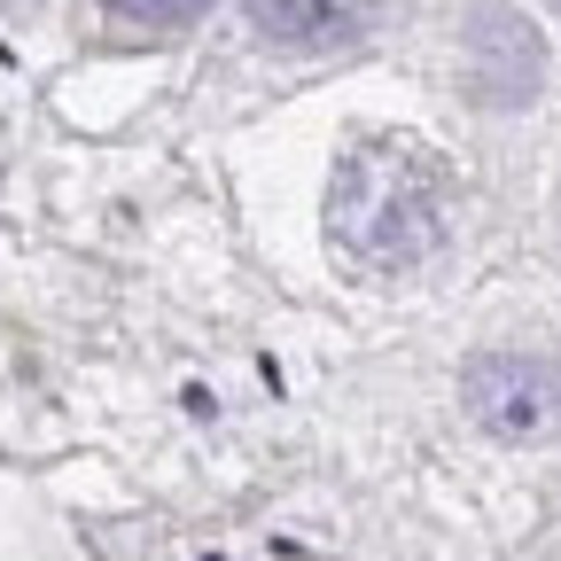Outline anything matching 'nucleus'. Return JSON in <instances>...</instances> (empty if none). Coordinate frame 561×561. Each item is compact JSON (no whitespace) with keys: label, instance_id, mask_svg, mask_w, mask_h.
Listing matches in <instances>:
<instances>
[{"label":"nucleus","instance_id":"4","mask_svg":"<svg viewBox=\"0 0 561 561\" xmlns=\"http://www.w3.org/2000/svg\"><path fill=\"white\" fill-rule=\"evenodd\" d=\"M117 24H149V32H172V24H195L210 0H102Z\"/></svg>","mask_w":561,"mask_h":561},{"label":"nucleus","instance_id":"2","mask_svg":"<svg viewBox=\"0 0 561 561\" xmlns=\"http://www.w3.org/2000/svg\"><path fill=\"white\" fill-rule=\"evenodd\" d=\"M468 413L483 421L500 445H530L561 421V367L546 359H515V351H491L468 367Z\"/></svg>","mask_w":561,"mask_h":561},{"label":"nucleus","instance_id":"3","mask_svg":"<svg viewBox=\"0 0 561 561\" xmlns=\"http://www.w3.org/2000/svg\"><path fill=\"white\" fill-rule=\"evenodd\" d=\"M250 24L273 32V39H289V47H328V39H351L367 16H375V0H242Z\"/></svg>","mask_w":561,"mask_h":561},{"label":"nucleus","instance_id":"5","mask_svg":"<svg viewBox=\"0 0 561 561\" xmlns=\"http://www.w3.org/2000/svg\"><path fill=\"white\" fill-rule=\"evenodd\" d=\"M0 9H16V0H0Z\"/></svg>","mask_w":561,"mask_h":561},{"label":"nucleus","instance_id":"1","mask_svg":"<svg viewBox=\"0 0 561 561\" xmlns=\"http://www.w3.org/2000/svg\"><path fill=\"white\" fill-rule=\"evenodd\" d=\"M453 219V180L430 149L413 140H359L328 187V234L359 265H421L445 242Z\"/></svg>","mask_w":561,"mask_h":561}]
</instances>
